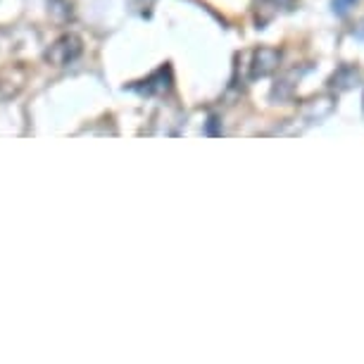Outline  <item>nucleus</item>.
<instances>
[{
    "instance_id": "nucleus-1",
    "label": "nucleus",
    "mask_w": 364,
    "mask_h": 364,
    "mask_svg": "<svg viewBox=\"0 0 364 364\" xmlns=\"http://www.w3.org/2000/svg\"><path fill=\"white\" fill-rule=\"evenodd\" d=\"M281 63V50L269 46H257L240 53L236 60V81L240 86H248L252 81L264 79L277 70Z\"/></svg>"
},
{
    "instance_id": "nucleus-2",
    "label": "nucleus",
    "mask_w": 364,
    "mask_h": 364,
    "mask_svg": "<svg viewBox=\"0 0 364 364\" xmlns=\"http://www.w3.org/2000/svg\"><path fill=\"white\" fill-rule=\"evenodd\" d=\"M81 50H84L81 38L74 36V33H65V36H60L50 48H48L46 60L55 67H67L79 58Z\"/></svg>"
},
{
    "instance_id": "nucleus-5",
    "label": "nucleus",
    "mask_w": 364,
    "mask_h": 364,
    "mask_svg": "<svg viewBox=\"0 0 364 364\" xmlns=\"http://www.w3.org/2000/svg\"><path fill=\"white\" fill-rule=\"evenodd\" d=\"M269 3L274 5V8H284V10H293V8H295V3H298V0H269Z\"/></svg>"
},
{
    "instance_id": "nucleus-3",
    "label": "nucleus",
    "mask_w": 364,
    "mask_h": 364,
    "mask_svg": "<svg viewBox=\"0 0 364 364\" xmlns=\"http://www.w3.org/2000/svg\"><path fill=\"white\" fill-rule=\"evenodd\" d=\"M169 88H171V70H169V65H162L160 70H155L148 79L134 84L132 91L141 95H164Z\"/></svg>"
},
{
    "instance_id": "nucleus-4",
    "label": "nucleus",
    "mask_w": 364,
    "mask_h": 364,
    "mask_svg": "<svg viewBox=\"0 0 364 364\" xmlns=\"http://www.w3.org/2000/svg\"><path fill=\"white\" fill-rule=\"evenodd\" d=\"M355 3H357V0H331L336 15H346V12H348L350 8H353Z\"/></svg>"
}]
</instances>
